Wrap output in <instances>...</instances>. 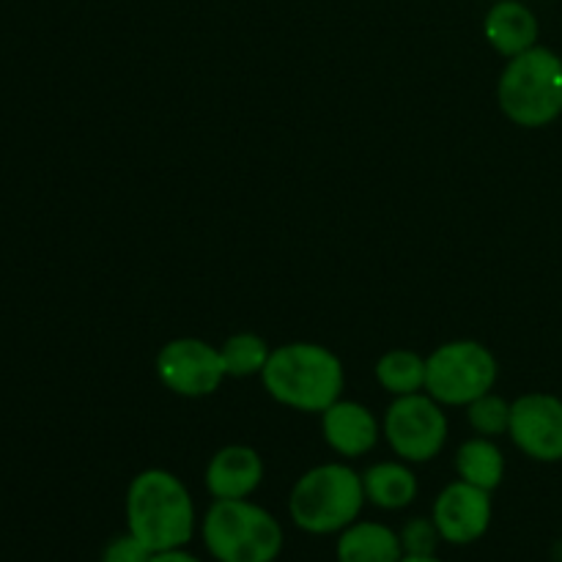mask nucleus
Returning <instances> with one entry per match:
<instances>
[{
    "mask_svg": "<svg viewBox=\"0 0 562 562\" xmlns=\"http://www.w3.org/2000/svg\"><path fill=\"white\" fill-rule=\"evenodd\" d=\"M126 527L151 552L181 549L195 532V503L168 470H143L126 488Z\"/></svg>",
    "mask_w": 562,
    "mask_h": 562,
    "instance_id": "1",
    "label": "nucleus"
},
{
    "mask_svg": "<svg viewBox=\"0 0 562 562\" xmlns=\"http://www.w3.org/2000/svg\"><path fill=\"white\" fill-rule=\"evenodd\" d=\"M263 390L296 412H327L346 387L344 362L318 344H285L272 349L261 371Z\"/></svg>",
    "mask_w": 562,
    "mask_h": 562,
    "instance_id": "2",
    "label": "nucleus"
},
{
    "mask_svg": "<svg viewBox=\"0 0 562 562\" xmlns=\"http://www.w3.org/2000/svg\"><path fill=\"white\" fill-rule=\"evenodd\" d=\"M505 119L525 130H541L562 115V58L549 47H532L508 58L497 82Z\"/></svg>",
    "mask_w": 562,
    "mask_h": 562,
    "instance_id": "3",
    "label": "nucleus"
},
{
    "mask_svg": "<svg viewBox=\"0 0 562 562\" xmlns=\"http://www.w3.org/2000/svg\"><path fill=\"white\" fill-rule=\"evenodd\" d=\"M366 505V486L349 464L329 461L307 470L294 483L289 514L300 530L311 536H333L355 525Z\"/></svg>",
    "mask_w": 562,
    "mask_h": 562,
    "instance_id": "4",
    "label": "nucleus"
},
{
    "mask_svg": "<svg viewBox=\"0 0 562 562\" xmlns=\"http://www.w3.org/2000/svg\"><path fill=\"white\" fill-rule=\"evenodd\" d=\"M201 536L217 562H274L285 541L280 521L250 499H214Z\"/></svg>",
    "mask_w": 562,
    "mask_h": 562,
    "instance_id": "5",
    "label": "nucleus"
},
{
    "mask_svg": "<svg viewBox=\"0 0 562 562\" xmlns=\"http://www.w3.org/2000/svg\"><path fill=\"white\" fill-rule=\"evenodd\" d=\"M497 376V357L477 340H450L426 360V393L442 406H470Z\"/></svg>",
    "mask_w": 562,
    "mask_h": 562,
    "instance_id": "6",
    "label": "nucleus"
},
{
    "mask_svg": "<svg viewBox=\"0 0 562 562\" xmlns=\"http://www.w3.org/2000/svg\"><path fill=\"white\" fill-rule=\"evenodd\" d=\"M448 415L428 393L401 395L387 406L382 434L393 453L406 464H426L448 442Z\"/></svg>",
    "mask_w": 562,
    "mask_h": 562,
    "instance_id": "7",
    "label": "nucleus"
},
{
    "mask_svg": "<svg viewBox=\"0 0 562 562\" xmlns=\"http://www.w3.org/2000/svg\"><path fill=\"white\" fill-rule=\"evenodd\" d=\"M157 376L170 393L184 398H206L228 379L217 346L201 338H176L157 355Z\"/></svg>",
    "mask_w": 562,
    "mask_h": 562,
    "instance_id": "8",
    "label": "nucleus"
},
{
    "mask_svg": "<svg viewBox=\"0 0 562 562\" xmlns=\"http://www.w3.org/2000/svg\"><path fill=\"white\" fill-rule=\"evenodd\" d=\"M510 439L532 461H562V401L549 393H527L510 404Z\"/></svg>",
    "mask_w": 562,
    "mask_h": 562,
    "instance_id": "9",
    "label": "nucleus"
},
{
    "mask_svg": "<svg viewBox=\"0 0 562 562\" xmlns=\"http://www.w3.org/2000/svg\"><path fill=\"white\" fill-rule=\"evenodd\" d=\"M431 519L442 541L456 543V547L481 541L492 525V492L467 481L450 483L434 503Z\"/></svg>",
    "mask_w": 562,
    "mask_h": 562,
    "instance_id": "10",
    "label": "nucleus"
},
{
    "mask_svg": "<svg viewBox=\"0 0 562 562\" xmlns=\"http://www.w3.org/2000/svg\"><path fill=\"white\" fill-rule=\"evenodd\" d=\"M324 442L344 459H360L376 448L382 437V426L371 409L357 401H335L327 412H322Z\"/></svg>",
    "mask_w": 562,
    "mask_h": 562,
    "instance_id": "11",
    "label": "nucleus"
},
{
    "mask_svg": "<svg viewBox=\"0 0 562 562\" xmlns=\"http://www.w3.org/2000/svg\"><path fill=\"white\" fill-rule=\"evenodd\" d=\"M261 481L263 459L250 445H228L206 467V488L214 499H250Z\"/></svg>",
    "mask_w": 562,
    "mask_h": 562,
    "instance_id": "12",
    "label": "nucleus"
},
{
    "mask_svg": "<svg viewBox=\"0 0 562 562\" xmlns=\"http://www.w3.org/2000/svg\"><path fill=\"white\" fill-rule=\"evenodd\" d=\"M538 33V16L521 0H497L483 20V36L505 58H516L536 47Z\"/></svg>",
    "mask_w": 562,
    "mask_h": 562,
    "instance_id": "13",
    "label": "nucleus"
},
{
    "mask_svg": "<svg viewBox=\"0 0 562 562\" xmlns=\"http://www.w3.org/2000/svg\"><path fill=\"white\" fill-rule=\"evenodd\" d=\"M338 562H401V536L379 521H355L346 527L335 547Z\"/></svg>",
    "mask_w": 562,
    "mask_h": 562,
    "instance_id": "14",
    "label": "nucleus"
},
{
    "mask_svg": "<svg viewBox=\"0 0 562 562\" xmlns=\"http://www.w3.org/2000/svg\"><path fill=\"white\" fill-rule=\"evenodd\" d=\"M366 499L382 510H404L417 497V477L406 461H382L362 475Z\"/></svg>",
    "mask_w": 562,
    "mask_h": 562,
    "instance_id": "15",
    "label": "nucleus"
},
{
    "mask_svg": "<svg viewBox=\"0 0 562 562\" xmlns=\"http://www.w3.org/2000/svg\"><path fill=\"white\" fill-rule=\"evenodd\" d=\"M456 470L459 481L494 492L505 477V456L488 437H472L456 453Z\"/></svg>",
    "mask_w": 562,
    "mask_h": 562,
    "instance_id": "16",
    "label": "nucleus"
},
{
    "mask_svg": "<svg viewBox=\"0 0 562 562\" xmlns=\"http://www.w3.org/2000/svg\"><path fill=\"white\" fill-rule=\"evenodd\" d=\"M376 382L393 398L426 393V357L409 349H393L379 357Z\"/></svg>",
    "mask_w": 562,
    "mask_h": 562,
    "instance_id": "17",
    "label": "nucleus"
},
{
    "mask_svg": "<svg viewBox=\"0 0 562 562\" xmlns=\"http://www.w3.org/2000/svg\"><path fill=\"white\" fill-rule=\"evenodd\" d=\"M220 355H223L225 373H228L231 379H247L261 376L272 349H269L267 340H263L261 335L239 333L231 335V338L220 346Z\"/></svg>",
    "mask_w": 562,
    "mask_h": 562,
    "instance_id": "18",
    "label": "nucleus"
},
{
    "mask_svg": "<svg viewBox=\"0 0 562 562\" xmlns=\"http://www.w3.org/2000/svg\"><path fill=\"white\" fill-rule=\"evenodd\" d=\"M467 417H470V426L477 437L494 439L499 434H508L510 404L503 395L486 393L467 406Z\"/></svg>",
    "mask_w": 562,
    "mask_h": 562,
    "instance_id": "19",
    "label": "nucleus"
},
{
    "mask_svg": "<svg viewBox=\"0 0 562 562\" xmlns=\"http://www.w3.org/2000/svg\"><path fill=\"white\" fill-rule=\"evenodd\" d=\"M401 536V547H404V554H434L437 552V543L442 541L434 519H412L406 521Z\"/></svg>",
    "mask_w": 562,
    "mask_h": 562,
    "instance_id": "20",
    "label": "nucleus"
},
{
    "mask_svg": "<svg viewBox=\"0 0 562 562\" xmlns=\"http://www.w3.org/2000/svg\"><path fill=\"white\" fill-rule=\"evenodd\" d=\"M151 554L154 552L146 543L137 541L132 532H126V536L113 538V541L104 547L102 562H151Z\"/></svg>",
    "mask_w": 562,
    "mask_h": 562,
    "instance_id": "21",
    "label": "nucleus"
},
{
    "mask_svg": "<svg viewBox=\"0 0 562 562\" xmlns=\"http://www.w3.org/2000/svg\"><path fill=\"white\" fill-rule=\"evenodd\" d=\"M151 562H201V560H198L195 554L184 552V547H181V549H168V552H154Z\"/></svg>",
    "mask_w": 562,
    "mask_h": 562,
    "instance_id": "22",
    "label": "nucleus"
},
{
    "mask_svg": "<svg viewBox=\"0 0 562 562\" xmlns=\"http://www.w3.org/2000/svg\"><path fill=\"white\" fill-rule=\"evenodd\" d=\"M401 562H442V560H437L434 554H404Z\"/></svg>",
    "mask_w": 562,
    "mask_h": 562,
    "instance_id": "23",
    "label": "nucleus"
}]
</instances>
